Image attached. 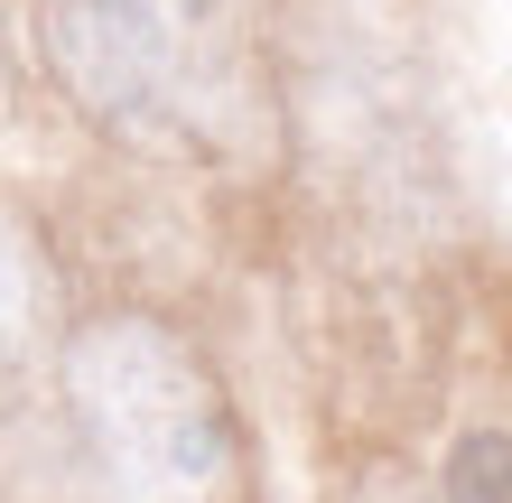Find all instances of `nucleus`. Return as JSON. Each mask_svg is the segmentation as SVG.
Wrapping results in <instances>:
<instances>
[{
  "instance_id": "1",
  "label": "nucleus",
  "mask_w": 512,
  "mask_h": 503,
  "mask_svg": "<svg viewBox=\"0 0 512 503\" xmlns=\"http://www.w3.org/2000/svg\"><path fill=\"white\" fill-rule=\"evenodd\" d=\"M38 56L140 159H243L270 122L233 0H38Z\"/></svg>"
},
{
  "instance_id": "2",
  "label": "nucleus",
  "mask_w": 512,
  "mask_h": 503,
  "mask_svg": "<svg viewBox=\"0 0 512 503\" xmlns=\"http://www.w3.org/2000/svg\"><path fill=\"white\" fill-rule=\"evenodd\" d=\"M66 401L103 503H252L243 410L168 317L112 308L66 345Z\"/></svg>"
},
{
  "instance_id": "5",
  "label": "nucleus",
  "mask_w": 512,
  "mask_h": 503,
  "mask_svg": "<svg viewBox=\"0 0 512 503\" xmlns=\"http://www.w3.org/2000/svg\"><path fill=\"white\" fill-rule=\"evenodd\" d=\"M364 503H419V494H401V485H373V494H364Z\"/></svg>"
},
{
  "instance_id": "3",
  "label": "nucleus",
  "mask_w": 512,
  "mask_h": 503,
  "mask_svg": "<svg viewBox=\"0 0 512 503\" xmlns=\"http://www.w3.org/2000/svg\"><path fill=\"white\" fill-rule=\"evenodd\" d=\"M38 308H47V261L38 243L0 215V354H19L28 336H38Z\"/></svg>"
},
{
  "instance_id": "4",
  "label": "nucleus",
  "mask_w": 512,
  "mask_h": 503,
  "mask_svg": "<svg viewBox=\"0 0 512 503\" xmlns=\"http://www.w3.org/2000/svg\"><path fill=\"white\" fill-rule=\"evenodd\" d=\"M447 503H512V438L503 429H475L447 457Z\"/></svg>"
}]
</instances>
